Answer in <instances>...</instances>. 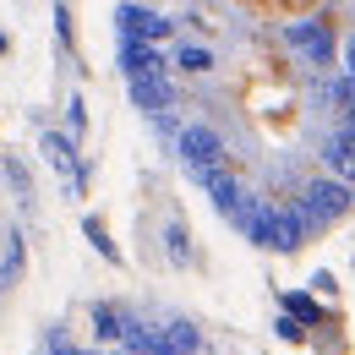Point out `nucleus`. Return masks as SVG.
Returning <instances> with one entry per match:
<instances>
[{
    "mask_svg": "<svg viewBox=\"0 0 355 355\" xmlns=\"http://www.w3.org/2000/svg\"><path fill=\"white\" fill-rule=\"evenodd\" d=\"M284 55H295L301 66H334V11H317L311 22L284 28Z\"/></svg>",
    "mask_w": 355,
    "mask_h": 355,
    "instance_id": "f257e3e1",
    "label": "nucleus"
},
{
    "mask_svg": "<svg viewBox=\"0 0 355 355\" xmlns=\"http://www.w3.org/2000/svg\"><path fill=\"white\" fill-rule=\"evenodd\" d=\"M350 202H355V186H339V180H311L306 191L295 197V214H301L306 230L317 235L322 224H334L339 214H350Z\"/></svg>",
    "mask_w": 355,
    "mask_h": 355,
    "instance_id": "f03ea898",
    "label": "nucleus"
},
{
    "mask_svg": "<svg viewBox=\"0 0 355 355\" xmlns=\"http://www.w3.org/2000/svg\"><path fill=\"white\" fill-rule=\"evenodd\" d=\"M322 170H328V180H339V186H355V132L334 126V137L322 142Z\"/></svg>",
    "mask_w": 355,
    "mask_h": 355,
    "instance_id": "7ed1b4c3",
    "label": "nucleus"
},
{
    "mask_svg": "<svg viewBox=\"0 0 355 355\" xmlns=\"http://www.w3.org/2000/svg\"><path fill=\"white\" fill-rule=\"evenodd\" d=\"M328 104H334V115H339V132H355V77H334L328 83Z\"/></svg>",
    "mask_w": 355,
    "mask_h": 355,
    "instance_id": "20e7f679",
    "label": "nucleus"
},
{
    "mask_svg": "<svg viewBox=\"0 0 355 355\" xmlns=\"http://www.w3.org/2000/svg\"><path fill=\"white\" fill-rule=\"evenodd\" d=\"M284 317H295L301 328H322V322H328V306H317L311 295H301V290H290V295H284Z\"/></svg>",
    "mask_w": 355,
    "mask_h": 355,
    "instance_id": "39448f33",
    "label": "nucleus"
},
{
    "mask_svg": "<svg viewBox=\"0 0 355 355\" xmlns=\"http://www.w3.org/2000/svg\"><path fill=\"white\" fill-rule=\"evenodd\" d=\"M279 339H290V345H306V328H301L295 317H284V311H279Z\"/></svg>",
    "mask_w": 355,
    "mask_h": 355,
    "instance_id": "423d86ee",
    "label": "nucleus"
},
{
    "mask_svg": "<svg viewBox=\"0 0 355 355\" xmlns=\"http://www.w3.org/2000/svg\"><path fill=\"white\" fill-rule=\"evenodd\" d=\"M345 60H350V77H355V39H350V55H345Z\"/></svg>",
    "mask_w": 355,
    "mask_h": 355,
    "instance_id": "0eeeda50",
    "label": "nucleus"
}]
</instances>
